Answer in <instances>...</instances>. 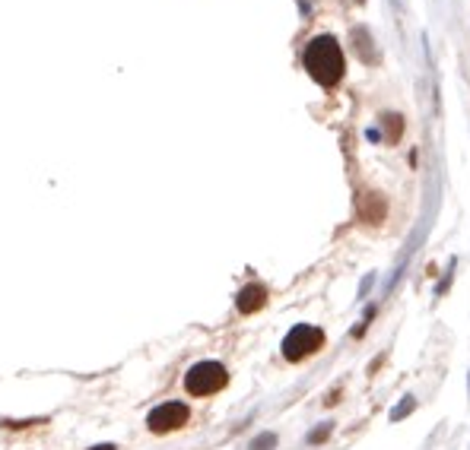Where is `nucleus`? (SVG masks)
<instances>
[{
	"instance_id": "2",
	"label": "nucleus",
	"mask_w": 470,
	"mask_h": 450,
	"mask_svg": "<svg viewBox=\"0 0 470 450\" xmlns=\"http://www.w3.org/2000/svg\"><path fill=\"white\" fill-rule=\"evenodd\" d=\"M229 384V371L220 361H197L194 368H188L185 374V390L191 397H210V393H220Z\"/></svg>"
},
{
	"instance_id": "1",
	"label": "nucleus",
	"mask_w": 470,
	"mask_h": 450,
	"mask_svg": "<svg viewBox=\"0 0 470 450\" xmlns=\"http://www.w3.org/2000/svg\"><path fill=\"white\" fill-rule=\"evenodd\" d=\"M305 70L318 79L321 86H333L343 77V51H340L337 38L318 35L305 48Z\"/></svg>"
},
{
	"instance_id": "7",
	"label": "nucleus",
	"mask_w": 470,
	"mask_h": 450,
	"mask_svg": "<svg viewBox=\"0 0 470 450\" xmlns=\"http://www.w3.org/2000/svg\"><path fill=\"white\" fill-rule=\"evenodd\" d=\"M92 450H114V444H102V447H92Z\"/></svg>"
},
{
	"instance_id": "3",
	"label": "nucleus",
	"mask_w": 470,
	"mask_h": 450,
	"mask_svg": "<svg viewBox=\"0 0 470 450\" xmlns=\"http://www.w3.org/2000/svg\"><path fill=\"white\" fill-rule=\"evenodd\" d=\"M324 346V333L311 324H299L289 330V336L283 339V356L289 361H302L305 356H315Z\"/></svg>"
},
{
	"instance_id": "4",
	"label": "nucleus",
	"mask_w": 470,
	"mask_h": 450,
	"mask_svg": "<svg viewBox=\"0 0 470 450\" xmlns=\"http://www.w3.org/2000/svg\"><path fill=\"white\" fill-rule=\"evenodd\" d=\"M188 419H191L188 406L178 403V400H172V403L156 406L153 412L146 415V428H149L153 434H169V432H175V428L188 425Z\"/></svg>"
},
{
	"instance_id": "6",
	"label": "nucleus",
	"mask_w": 470,
	"mask_h": 450,
	"mask_svg": "<svg viewBox=\"0 0 470 450\" xmlns=\"http://www.w3.org/2000/svg\"><path fill=\"white\" fill-rule=\"evenodd\" d=\"M274 444H277V438H274V434H264V438H257L255 444H251V450H270Z\"/></svg>"
},
{
	"instance_id": "5",
	"label": "nucleus",
	"mask_w": 470,
	"mask_h": 450,
	"mask_svg": "<svg viewBox=\"0 0 470 450\" xmlns=\"http://www.w3.org/2000/svg\"><path fill=\"white\" fill-rule=\"evenodd\" d=\"M238 311L242 314H251V311H261L264 304H267V289L264 285H245L242 292H238Z\"/></svg>"
}]
</instances>
